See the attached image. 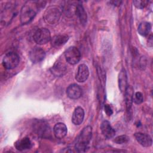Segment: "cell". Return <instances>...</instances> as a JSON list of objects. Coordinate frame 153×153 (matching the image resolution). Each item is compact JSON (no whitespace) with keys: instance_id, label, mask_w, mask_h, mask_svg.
<instances>
[{"instance_id":"cell-18","label":"cell","mask_w":153,"mask_h":153,"mask_svg":"<svg viewBox=\"0 0 153 153\" xmlns=\"http://www.w3.org/2000/svg\"><path fill=\"white\" fill-rule=\"evenodd\" d=\"M66 65L61 60H58L51 69V72L56 76H60L66 71Z\"/></svg>"},{"instance_id":"cell-22","label":"cell","mask_w":153,"mask_h":153,"mask_svg":"<svg viewBox=\"0 0 153 153\" xmlns=\"http://www.w3.org/2000/svg\"><path fill=\"white\" fill-rule=\"evenodd\" d=\"M129 140V137L126 135H121L117 136L114 140V142L117 144H123L128 142Z\"/></svg>"},{"instance_id":"cell-11","label":"cell","mask_w":153,"mask_h":153,"mask_svg":"<svg viewBox=\"0 0 153 153\" xmlns=\"http://www.w3.org/2000/svg\"><path fill=\"white\" fill-rule=\"evenodd\" d=\"M101 131L103 135L107 139L112 138L115 134V131L108 121H103L100 126Z\"/></svg>"},{"instance_id":"cell-23","label":"cell","mask_w":153,"mask_h":153,"mask_svg":"<svg viewBox=\"0 0 153 153\" xmlns=\"http://www.w3.org/2000/svg\"><path fill=\"white\" fill-rule=\"evenodd\" d=\"M143 100V96L142 93L136 92L133 94V102H134L136 104H140L142 103Z\"/></svg>"},{"instance_id":"cell-9","label":"cell","mask_w":153,"mask_h":153,"mask_svg":"<svg viewBox=\"0 0 153 153\" xmlns=\"http://www.w3.org/2000/svg\"><path fill=\"white\" fill-rule=\"evenodd\" d=\"M89 76V70L87 65L81 64L78 66L75 79L78 82H83L85 81Z\"/></svg>"},{"instance_id":"cell-5","label":"cell","mask_w":153,"mask_h":153,"mask_svg":"<svg viewBox=\"0 0 153 153\" xmlns=\"http://www.w3.org/2000/svg\"><path fill=\"white\" fill-rule=\"evenodd\" d=\"M65 57L66 62L71 65H75L81 59V56L79 50L74 46L69 47L65 52Z\"/></svg>"},{"instance_id":"cell-16","label":"cell","mask_w":153,"mask_h":153,"mask_svg":"<svg viewBox=\"0 0 153 153\" xmlns=\"http://www.w3.org/2000/svg\"><path fill=\"white\" fill-rule=\"evenodd\" d=\"M68 36L64 35H58L54 36L51 39V45L54 47L58 48L62 47L68 41Z\"/></svg>"},{"instance_id":"cell-25","label":"cell","mask_w":153,"mask_h":153,"mask_svg":"<svg viewBox=\"0 0 153 153\" xmlns=\"http://www.w3.org/2000/svg\"><path fill=\"white\" fill-rule=\"evenodd\" d=\"M104 109H105V112L106 114L108 116H111L112 114H113V111L112 109L111 108V107L108 104H106L104 106Z\"/></svg>"},{"instance_id":"cell-15","label":"cell","mask_w":153,"mask_h":153,"mask_svg":"<svg viewBox=\"0 0 153 153\" xmlns=\"http://www.w3.org/2000/svg\"><path fill=\"white\" fill-rule=\"evenodd\" d=\"M32 143L28 137H24L17 140L15 143L16 148L19 151H25L31 148Z\"/></svg>"},{"instance_id":"cell-6","label":"cell","mask_w":153,"mask_h":153,"mask_svg":"<svg viewBox=\"0 0 153 153\" xmlns=\"http://www.w3.org/2000/svg\"><path fill=\"white\" fill-rule=\"evenodd\" d=\"M51 34L48 29L40 28L33 35V39L36 43L39 45L45 44L51 41Z\"/></svg>"},{"instance_id":"cell-24","label":"cell","mask_w":153,"mask_h":153,"mask_svg":"<svg viewBox=\"0 0 153 153\" xmlns=\"http://www.w3.org/2000/svg\"><path fill=\"white\" fill-rule=\"evenodd\" d=\"M147 2L148 1H133L134 5L136 8H140V9L143 8L146 5Z\"/></svg>"},{"instance_id":"cell-3","label":"cell","mask_w":153,"mask_h":153,"mask_svg":"<svg viewBox=\"0 0 153 153\" xmlns=\"http://www.w3.org/2000/svg\"><path fill=\"white\" fill-rule=\"evenodd\" d=\"M33 130L39 136L48 138L51 136V130L48 124L42 120H37L33 125Z\"/></svg>"},{"instance_id":"cell-12","label":"cell","mask_w":153,"mask_h":153,"mask_svg":"<svg viewBox=\"0 0 153 153\" xmlns=\"http://www.w3.org/2000/svg\"><path fill=\"white\" fill-rule=\"evenodd\" d=\"M53 133L57 139H62L67 134V127L64 123H58L53 127Z\"/></svg>"},{"instance_id":"cell-10","label":"cell","mask_w":153,"mask_h":153,"mask_svg":"<svg viewBox=\"0 0 153 153\" xmlns=\"http://www.w3.org/2000/svg\"><path fill=\"white\" fill-rule=\"evenodd\" d=\"M137 142L144 147H149L152 145V140L151 137L145 133L137 132L134 134Z\"/></svg>"},{"instance_id":"cell-20","label":"cell","mask_w":153,"mask_h":153,"mask_svg":"<svg viewBox=\"0 0 153 153\" xmlns=\"http://www.w3.org/2000/svg\"><path fill=\"white\" fill-rule=\"evenodd\" d=\"M75 13L79 19L80 22L82 25H85L87 23V16L86 12L81 4H78L76 6Z\"/></svg>"},{"instance_id":"cell-21","label":"cell","mask_w":153,"mask_h":153,"mask_svg":"<svg viewBox=\"0 0 153 153\" xmlns=\"http://www.w3.org/2000/svg\"><path fill=\"white\" fill-rule=\"evenodd\" d=\"M151 23L147 22H143L139 25L137 32L140 35L143 36H146L149 34V33L151 31Z\"/></svg>"},{"instance_id":"cell-4","label":"cell","mask_w":153,"mask_h":153,"mask_svg":"<svg viewBox=\"0 0 153 153\" xmlns=\"http://www.w3.org/2000/svg\"><path fill=\"white\" fill-rule=\"evenodd\" d=\"M20 62L19 55L15 52L7 53L3 58L2 65L7 69H13L17 66Z\"/></svg>"},{"instance_id":"cell-1","label":"cell","mask_w":153,"mask_h":153,"mask_svg":"<svg viewBox=\"0 0 153 153\" xmlns=\"http://www.w3.org/2000/svg\"><path fill=\"white\" fill-rule=\"evenodd\" d=\"M45 2L29 1L22 7L20 11V22L22 24L26 25L29 23L35 16L38 10Z\"/></svg>"},{"instance_id":"cell-14","label":"cell","mask_w":153,"mask_h":153,"mask_svg":"<svg viewBox=\"0 0 153 153\" xmlns=\"http://www.w3.org/2000/svg\"><path fill=\"white\" fill-rule=\"evenodd\" d=\"M84 118V109L80 107H76L72 114V121L75 125H79L81 124Z\"/></svg>"},{"instance_id":"cell-2","label":"cell","mask_w":153,"mask_h":153,"mask_svg":"<svg viewBox=\"0 0 153 153\" xmlns=\"http://www.w3.org/2000/svg\"><path fill=\"white\" fill-rule=\"evenodd\" d=\"M92 137V128L90 126L85 127L76 139L75 148L78 152H85L89 146Z\"/></svg>"},{"instance_id":"cell-8","label":"cell","mask_w":153,"mask_h":153,"mask_svg":"<svg viewBox=\"0 0 153 153\" xmlns=\"http://www.w3.org/2000/svg\"><path fill=\"white\" fill-rule=\"evenodd\" d=\"M66 94L71 99H79L82 94V88L76 84H71L66 89Z\"/></svg>"},{"instance_id":"cell-19","label":"cell","mask_w":153,"mask_h":153,"mask_svg":"<svg viewBox=\"0 0 153 153\" xmlns=\"http://www.w3.org/2000/svg\"><path fill=\"white\" fill-rule=\"evenodd\" d=\"M133 89L130 85H128L125 92V102H126V105L127 111L130 110L132 103H133Z\"/></svg>"},{"instance_id":"cell-13","label":"cell","mask_w":153,"mask_h":153,"mask_svg":"<svg viewBox=\"0 0 153 153\" xmlns=\"http://www.w3.org/2000/svg\"><path fill=\"white\" fill-rule=\"evenodd\" d=\"M60 16V13L56 8H51L48 9L45 14V19L47 22L53 24L58 21Z\"/></svg>"},{"instance_id":"cell-7","label":"cell","mask_w":153,"mask_h":153,"mask_svg":"<svg viewBox=\"0 0 153 153\" xmlns=\"http://www.w3.org/2000/svg\"><path fill=\"white\" fill-rule=\"evenodd\" d=\"M45 56L44 50L38 47L33 48L29 52V57L31 62L33 63H37L41 62Z\"/></svg>"},{"instance_id":"cell-17","label":"cell","mask_w":153,"mask_h":153,"mask_svg":"<svg viewBox=\"0 0 153 153\" xmlns=\"http://www.w3.org/2000/svg\"><path fill=\"white\" fill-rule=\"evenodd\" d=\"M118 86L121 93L125 92L127 85V77L126 72L124 69H123L118 75Z\"/></svg>"}]
</instances>
